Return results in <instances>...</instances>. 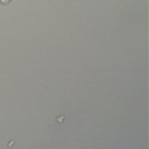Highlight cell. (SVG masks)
I'll return each instance as SVG.
<instances>
[{"instance_id": "obj_2", "label": "cell", "mask_w": 149, "mask_h": 149, "mask_svg": "<svg viewBox=\"0 0 149 149\" xmlns=\"http://www.w3.org/2000/svg\"><path fill=\"white\" fill-rule=\"evenodd\" d=\"M63 118H64L63 115H62V116H59V118H57V122H59V123H61V122H62V119H63Z\"/></svg>"}, {"instance_id": "obj_3", "label": "cell", "mask_w": 149, "mask_h": 149, "mask_svg": "<svg viewBox=\"0 0 149 149\" xmlns=\"http://www.w3.org/2000/svg\"><path fill=\"white\" fill-rule=\"evenodd\" d=\"M13 143H14V141H10V142H8L7 146H8V147H9V146H13Z\"/></svg>"}, {"instance_id": "obj_1", "label": "cell", "mask_w": 149, "mask_h": 149, "mask_svg": "<svg viewBox=\"0 0 149 149\" xmlns=\"http://www.w3.org/2000/svg\"><path fill=\"white\" fill-rule=\"evenodd\" d=\"M12 2V0H0V3L2 5V6H7V5H9Z\"/></svg>"}]
</instances>
